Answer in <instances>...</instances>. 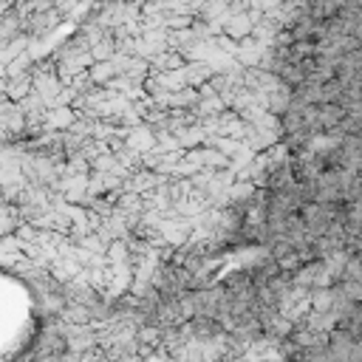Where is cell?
Listing matches in <instances>:
<instances>
[{"instance_id": "1", "label": "cell", "mask_w": 362, "mask_h": 362, "mask_svg": "<svg viewBox=\"0 0 362 362\" xmlns=\"http://www.w3.org/2000/svg\"><path fill=\"white\" fill-rule=\"evenodd\" d=\"M59 17H62V11H59L57 6L42 8V11H31V14L25 17V31H28L31 37H45L48 31H54V28H57Z\"/></svg>"}, {"instance_id": "2", "label": "cell", "mask_w": 362, "mask_h": 362, "mask_svg": "<svg viewBox=\"0 0 362 362\" xmlns=\"http://www.w3.org/2000/svg\"><path fill=\"white\" fill-rule=\"evenodd\" d=\"M42 122H45L48 127H54V130H68V127L76 122V116H74V110H71V107H57V110L45 113V116H42Z\"/></svg>"}]
</instances>
